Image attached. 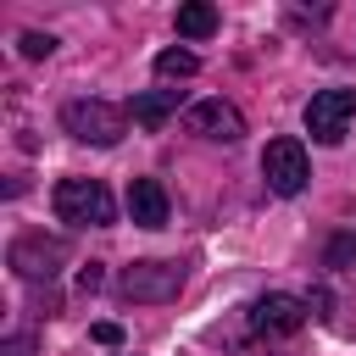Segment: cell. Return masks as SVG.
Masks as SVG:
<instances>
[{
	"label": "cell",
	"mask_w": 356,
	"mask_h": 356,
	"mask_svg": "<svg viewBox=\"0 0 356 356\" xmlns=\"http://www.w3.org/2000/svg\"><path fill=\"white\" fill-rule=\"evenodd\" d=\"M184 128L211 139V145H234V139H245V111L228 106V100H195L184 111Z\"/></svg>",
	"instance_id": "7"
},
{
	"label": "cell",
	"mask_w": 356,
	"mask_h": 356,
	"mask_svg": "<svg viewBox=\"0 0 356 356\" xmlns=\"http://www.w3.org/2000/svg\"><path fill=\"white\" fill-rule=\"evenodd\" d=\"M172 111H178V89H150V95H134L128 100V117L139 128H161Z\"/></svg>",
	"instance_id": "10"
},
{
	"label": "cell",
	"mask_w": 356,
	"mask_h": 356,
	"mask_svg": "<svg viewBox=\"0 0 356 356\" xmlns=\"http://www.w3.org/2000/svg\"><path fill=\"white\" fill-rule=\"evenodd\" d=\"M128 217H134L139 228H161V222H167V189H161L156 178H134V184H128Z\"/></svg>",
	"instance_id": "9"
},
{
	"label": "cell",
	"mask_w": 356,
	"mask_h": 356,
	"mask_svg": "<svg viewBox=\"0 0 356 356\" xmlns=\"http://www.w3.org/2000/svg\"><path fill=\"white\" fill-rule=\"evenodd\" d=\"M89 339H95V345H122V328H117V323H95Z\"/></svg>",
	"instance_id": "15"
},
{
	"label": "cell",
	"mask_w": 356,
	"mask_h": 356,
	"mask_svg": "<svg viewBox=\"0 0 356 356\" xmlns=\"http://www.w3.org/2000/svg\"><path fill=\"white\" fill-rule=\"evenodd\" d=\"M50 206H56V217L72 222V228H106V222L117 217V200H111V189H106L100 178H61L56 195H50Z\"/></svg>",
	"instance_id": "1"
},
{
	"label": "cell",
	"mask_w": 356,
	"mask_h": 356,
	"mask_svg": "<svg viewBox=\"0 0 356 356\" xmlns=\"http://www.w3.org/2000/svg\"><path fill=\"white\" fill-rule=\"evenodd\" d=\"M28 350H33V339H28V334H11V339L0 345V356H28Z\"/></svg>",
	"instance_id": "17"
},
{
	"label": "cell",
	"mask_w": 356,
	"mask_h": 356,
	"mask_svg": "<svg viewBox=\"0 0 356 356\" xmlns=\"http://www.w3.org/2000/svg\"><path fill=\"white\" fill-rule=\"evenodd\" d=\"M100 278H106V273H100V261H89V267L78 273V289H100Z\"/></svg>",
	"instance_id": "18"
},
{
	"label": "cell",
	"mask_w": 356,
	"mask_h": 356,
	"mask_svg": "<svg viewBox=\"0 0 356 356\" xmlns=\"http://www.w3.org/2000/svg\"><path fill=\"white\" fill-rule=\"evenodd\" d=\"M328 267H350L356 261V228H345V234H334L328 239V256H323Z\"/></svg>",
	"instance_id": "13"
},
{
	"label": "cell",
	"mask_w": 356,
	"mask_h": 356,
	"mask_svg": "<svg viewBox=\"0 0 356 356\" xmlns=\"http://www.w3.org/2000/svg\"><path fill=\"white\" fill-rule=\"evenodd\" d=\"M328 306H334L328 289H312V295H306V312H312V317H328Z\"/></svg>",
	"instance_id": "16"
},
{
	"label": "cell",
	"mask_w": 356,
	"mask_h": 356,
	"mask_svg": "<svg viewBox=\"0 0 356 356\" xmlns=\"http://www.w3.org/2000/svg\"><path fill=\"white\" fill-rule=\"evenodd\" d=\"M178 39H206V33H217V6H206V0H189V6H178Z\"/></svg>",
	"instance_id": "11"
},
{
	"label": "cell",
	"mask_w": 356,
	"mask_h": 356,
	"mask_svg": "<svg viewBox=\"0 0 356 356\" xmlns=\"http://www.w3.org/2000/svg\"><path fill=\"white\" fill-rule=\"evenodd\" d=\"M350 117H356V89H317L306 100V134L317 145H339Z\"/></svg>",
	"instance_id": "4"
},
{
	"label": "cell",
	"mask_w": 356,
	"mask_h": 356,
	"mask_svg": "<svg viewBox=\"0 0 356 356\" xmlns=\"http://www.w3.org/2000/svg\"><path fill=\"white\" fill-rule=\"evenodd\" d=\"M195 72H200V56L195 50H178L172 44V50L156 56V78H195Z\"/></svg>",
	"instance_id": "12"
},
{
	"label": "cell",
	"mask_w": 356,
	"mask_h": 356,
	"mask_svg": "<svg viewBox=\"0 0 356 356\" xmlns=\"http://www.w3.org/2000/svg\"><path fill=\"white\" fill-rule=\"evenodd\" d=\"M17 50H22V56H28V61H44V56H50V50H56V39H50V33H33V28H28V33H22V39H17Z\"/></svg>",
	"instance_id": "14"
},
{
	"label": "cell",
	"mask_w": 356,
	"mask_h": 356,
	"mask_svg": "<svg viewBox=\"0 0 356 356\" xmlns=\"http://www.w3.org/2000/svg\"><path fill=\"white\" fill-rule=\"evenodd\" d=\"M306 317H312V312H306V295H289V289H273V295L250 300V328H256V334H267V339L295 334Z\"/></svg>",
	"instance_id": "8"
},
{
	"label": "cell",
	"mask_w": 356,
	"mask_h": 356,
	"mask_svg": "<svg viewBox=\"0 0 356 356\" xmlns=\"http://www.w3.org/2000/svg\"><path fill=\"white\" fill-rule=\"evenodd\" d=\"M61 128L78 139V145H117L128 134V111L111 106V100H67L61 106Z\"/></svg>",
	"instance_id": "2"
},
{
	"label": "cell",
	"mask_w": 356,
	"mask_h": 356,
	"mask_svg": "<svg viewBox=\"0 0 356 356\" xmlns=\"http://www.w3.org/2000/svg\"><path fill=\"white\" fill-rule=\"evenodd\" d=\"M261 178H267L273 195H300L306 178H312L306 145H300V139H267V150H261Z\"/></svg>",
	"instance_id": "3"
},
{
	"label": "cell",
	"mask_w": 356,
	"mask_h": 356,
	"mask_svg": "<svg viewBox=\"0 0 356 356\" xmlns=\"http://www.w3.org/2000/svg\"><path fill=\"white\" fill-rule=\"evenodd\" d=\"M67 261V239L56 234H17L11 239V273L17 278H56Z\"/></svg>",
	"instance_id": "5"
},
{
	"label": "cell",
	"mask_w": 356,
	"mask_h": 356,
	"mask_svg": "<svg viewBox=\"0 0 356 356\" xmlns=\"http://www.w3.org/2000/svg\"><path fill=\"white\" fill-rule=\"evenodd\" d=\"M117 289L128 300H172L184 289V267L178 261H134V267H122Z\"/></svg>",
	"instance_id": "6"
}]
</instances>
